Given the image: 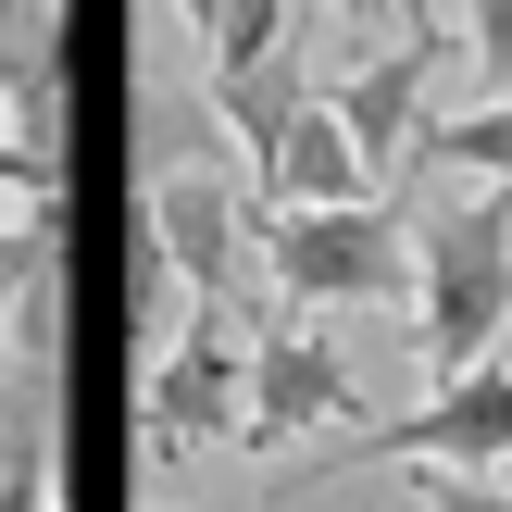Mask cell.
Masks as SVG:
<instances>
[{
  "label": "cell",
  "instance_id": "cell-4",
  "mask_svg": "<svg viewBox=\"0 0 512 512\" xmlns=\"http://www.w3.org/2000/svg\"><path fill=\"white\" fill-rule=\"evenodd\" d=\"M138 425L150 438H250V325H238V300H213V313L175 338V363H150L138 375Z\"/></svg>",
  "mask_w": 512,
  "mask_h": 512
},
{
  "label": "cell",
  "instance_id": "cell-10",
  "mask_svg": "<svg viewBox=\"0 0 512 512\" xmlns=\"http://www.w3.org/2000/svg\"><path fill=\"white\" fill-rule=\"evenodd\" d=\"M63 13H75V0H0V63L50 88V50H63Z\"/></svg>",
  "mask_w": 512,
  "mask_h": 512
},
{
  "label": "cell",
  "instance_id": "cell-2",
  "mask_svg": "<svg viewBox=\"0 0 512 512\" xmlns=\"http://www.w3.org/2000/svg\"><path fill=\"white\" fill-rule=\"evenodd\" d=\"M263 275L300 313H400L413 300V225L388 200H338V213L263 200Z\"/></svg>",
  "mask_w": 512,
  "mask_h": 512
},
{
  "label": "cell",
  "instance_id": "cell-3",
  "mask_svg": "<svg viewBox=\"0 0 512 512\" xmlns=\"http://www.w3.org/2000/svg\"><path fill=\"white\" fill-rule=\"evenodd\" d=\"M363 425V375L338 363L325 325H250V438L238 450H300Z\"/></svg>",
  "mask_w": 512,
  "mask_h": 512
},
{
  "label": "cell",
  "instance_id": "cell-6",
  "mask_svg": "<svg viewBox=\"0 0 512 512\" xmlns=\"http://www.w3.org/2000/svg\"><path fill=\"white\" fill-rule=\"evenodd\" d=\"M388 463H512V363H475V375H450L425 413H400V425H363Z\"/></svg>",
  "mask_w": 512,
  "mask_h": 512
},
{
  "label": "cell",
  "instance_id": "cell-15",
  "mask_svg": "<svg viewBox=\"0 0 512 512\" xmlns=\"http://www.w3.org/2000/svg\"><path fill=\"white\" fill-rule=\"evenodd\" d=\"M13 450H25V425H13V413H0V475H13Z\"/></svg>",
  "mask_w": 512,
  "mask_h": 512
},
{
  "label": "cell",
  "instance_id": "cell-13",
  "mask_svg": "<svg viewBox=\"0 0 512 512\" xmlns=\"http://www.w3.org/2000/svg\"><path fill=\"white\" fill-rule=\"evenodd\" d=\"M50 113H63V100H50L38 75L0 63V150H50Z\"/></svg>",
  "mask_w": 512,
  "mask_h": 512
},
{
  "label": "cell",
  "instance_id": "cell-12",
  "mask_svg": "<svg viewBox=\"0 0 512 512\" xmlns=\"http://www.w3.org/2000/svg\"><path fill=\"white\" fill-rule=\"evenodd\" d=\"M400 475L425 488V512H512V488H500V475H475V463H400Z\"/></svg>",
  "mask_w": 512,
  "mask_h": 512
},
{
  "label": "cell",
  "instance_id": "cell-1",
  "mask_svg": "<svg viewBox=\"0 0 512 512\" xmlns=\"http://www.w3.org/2000/svg\"><path fill=\"white\" fill-rule=\"evenodd\" d=\"M413 313H425L438 388L500 363V338H512V188L475 175V188H438L413 213Z\"/></svg>",
  "mask_w": 512,
  "mask_h": 512
},
{
  "label": "cell",
  "instance_id": "cell-14",
  "mask_svg": "<svg viewBox=\"0 0 512 512\" xmlns=\"http://www.w3.org/2000/svg\"><path fill=\"white\" fill-rule=\"evenodd\" d=\"M0 512H75V500H63V463H50L38 438H25V450H13V475H0Z\"/></svg>",
  "mask_w": 512,
  "mask_h": 512
},
{
  "label": "cell",
  "instance_id": "cell-11",
  "mask_svg": "<svg viewBox=\"0 0 512 512\" xmlns=\"http://www.w3.org/2000/svg\"><path fill=\"white\" fill-rule=\"evenodd\" d=\"M338 25H350L363 50H400V38H450V25H438V0H338Z\"/></svg>",
  "mask_w": 512,
  "mask_h": 512
},
{
  "label": "cell",
  "instance_id": "cell-9",
  "mask_svg": "<svg viewBox=\"0 0 512 512\" xmlns=\"http://www.w3.org/2000/svg\"><path fill=\"white\" fill-rule=\"evenodd\" d=\"M425 150H438V163H463V175H488V188H512V100H475V113H450Z\"/></svg>",
  "mask_w": 512,
  "mask_h": 512
},
{
  "label": "cell",
  "instance_id": "cell-5",
  "mask_svg": "<svg viewBox=\"0 0 512 512\" xmlns=\"http://www.w3.org/2000/svg\"><path fill=\"white\" fill-rule=\"evenodd\" d=\"M438 75H450V38H400V50H375V63H350V88H325L350 113V138H363L375 175H400L438 138Z\"/></svg>",
  "mask_w": 512,
  "mask_h": 512
},
{
  "label": "cell",
  "instance_id": "cell-16",
  "mask_svg": "<svg viewBox=\"0 0 512 512\" xmlns=\"http://www.w3.org/2000/svg\"><path fill=\"white\" fill-rule=\"evenodd\" d=\"M138 512H163V500H138Z\"/></svg>",
  "mask_w": 512,
  "mask_h": 512
},
{
  "label": "cell",
  "instance_id": "cell-7",
  "mask_svg": "<svg viewBox=\"0 0 512 512\" xmlns=\"http://www.w3.org/2000/svg\"><path fill=\"white\" fill-rule=\"evenodd\" d=\"M388 175L363 163V138H350V113L338 100H300L288 113V138H275V163H263V200H300V213H338V200H375Z\"/></svg>",
  "mask_w": 512,
  "mask_h": 512
},
{
  "label": "cell",
  "instance_id": "cell-8",
  "mask_svg": "<svg viewBox=\"0 0 512 512\" xmlns=\"http://www.w3.org/2000/svg\"><path fill=\"white\" fill-rule=\"evenodd\" d=\"M200 313H213V300H200V275L175 263V250L150 238L138 213H125V363H138V375H150V363H175V338H188Z\"/></svg>",
  "mask_w": 512,
  "mask_h": 512
}]
</instances>
